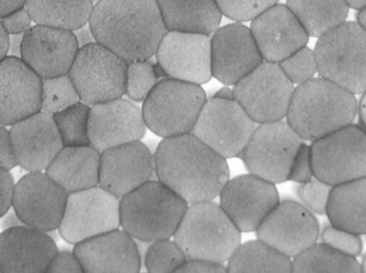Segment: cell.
Returning a JSON list of instances; mask_svg holds the SVG:
<instances>
[{"instance_id": "obj_47", "label": "cell", "mask_w": 366, "mask_h": 273, "mask_svg": "<svg viewBox=\"0 0 366 273\" xmlns=\"http://www.w3.org/2000/svg\"><path fill=\"white\" fill-rule=\"evenodd\" d=\"M178 273H226L227 267L221 263L207 259H187L178 268Z\"/></svg>"}, {"instance_id": "obj_17", "label": "cell", "mask_w": 366, "mask_h": 273, "mask_svg": "<svg viewBox=\"0 0 366 273\" xmlns=\"http://www.w3.org/2000/svg\"><path fill=\"white\" fill-rule=\"evenodd\" d=\"M156 56L161 70L169 78L198 86L212 78L208 34L167 31Z\"/></svg>"}, {"instance_id": "obj_18", "label": "cell", "mask_w": 366, "mask_h": 273, "mask_svg": "<svg viewBox=\"0 0 366 273\" xmlns=\"http://www.w3.org/2000/svg\"><path fill=\"white\" fill-rule=\"evenodd\" d=\"M264 62L251 28L241 23L217 28L211 38L212 77L234 86Z\"/></svg>"}, {"instance_id": "obj_28", "label": "cell", "mask_w": 366, "mask_h": 273, "mask_svg": "<svg viewBox=\"0 0 366 273\" xmlns=\"http://www.w3.org/2000/svg\"><path fill=\"white\" fill-rule=\"evenodd\" d=\"M167 31L212 34L223 13L217 0H157Z\"/></svg>"}, {"instance_id": "obj_4", "label": "cell", "mask_w": 366, "mask_h": 273, "mask_svg": "<svg viewBox=\"0 0 366 273\" xmlns=\"http://www.w3.org/2000/svg\"><path fill=\"white\" fill-rule=\"evenodd\" d=\"M189 204L160 180H149L120 199V225L135 239L175 235Z\"/></svg>"}, {"instance_id": "obj_19", "label": "cell", "mask_w": 366, "mask_h": 273, "mask_svg": "<svg viewBox=\"0 0 366 273\" xmlns=\"http://www.w3.org/2000/svg\"><path fill=\"white\" fill-rule=\"evenodd\" d=\"M74 32L34 25L24 34L21 59L42 79L69 74L79 53Z\"/></svg>"}, {"instance_id": "obj_36", "label": "cell", "mask_w": 366, "mask_h": 273, "mask_svg": "<svg viewBox=\"0 0 366 273\" xmlns=\"http://www.w3.org/2000/svg\"><path fill=\"white\" fill-rule=\"evenodd\" d=\"M187 259L177 242L169 238L150 242L144 263L149 272L171 273L177 272Z\"/></svg>"}, {"instance_id": "obj_33", "label": "cell", "mask_w": 366, "mask_h": 273, "mask_svg": "<svg viewBox=\"0 0 366 273\" xmlns=\"http://www.w3.org/2000/svg\"><path fill=\"white\" fill-rule=\"evenodd\" d=\"M292 272L360 273L356 257L344 254L324 242H315L292 259Z\"/></svg>"}, {"instance_id": "obj_56", "label": "cell", "mask_w": 366, "mask_h": 273, "mask_svg": "<svg viewBox=\"0 0 366 273\" xmlns=\"http://www.w3.org/2000/svg\"><path fill=\"white\" fill-rule=\"evenodd\" d=\"M357 23L363 28L366 31V6L359 10L358 15H357Z\"/></svg>"}, {"instance_id": "obj_49", "label": "cell", "mask_w": 366, "mask_h": 273, "mask_svg": "<svg viewBox=\"0 0 366 273\" xmlns=\"http://www.w3.org/2000/svg\"><path fill=\"white\" fill-rule=\"evenodd\" d=\"M73 32H74L75 38H76L77 43H79V48L97 42L89 24H86L83 27L79 28Z\"/></svg>"}, {"instance_id": "obj_59", "label": "cell", "mask_w": 366, "mask_h": 273, "mask_svg": "<svg viewBox=\"0 0 366 273\" xmlns=\"http://www.w3.org/2000/svg\"><path fill=\"white\" fill-rule=\"evenodd\" d=\"M365 240H366V234H365Z\"/></svg>"}, {"instance_id": "obj_51", "label": "cell", "mask_w": 366, "mask_h": 273, "mask_svg": "<svg viewBox=\"0 0 366 273\" xmlns=\"http://www.w3.org/2000/svg\"><path fill=\"white\" fill-rule=\"evenodd\" d=\"M23 36L24 34H11V36H9V56L21 58Z\"/></svg>"}, {"instance_id": "obj_9", "label": "cell", "mask_w": 366, "mask_h": 273, "mask_svg": "<svg viewBox=\"0 0 366 273\" xmlns=\"http://www.w3.org/2000/svg\"><path fill=\"white\" fill-rule=\"evenodd\" d=\"M314 176L335 186L366 176V132L350 124L311 145Z\"/></svg>"}, {"instance_id": "obj_29", "label": "cell", "mask_w": 366, "mask_h": 273, "mask_svg": "<svg viewBox=\"0 0 366 273\" xmlns=\"http://www.w3.org/2000/svg\"><path fill=\"white\" fill-rule=\"evenodd\" d=\"M326 215L333 227L365 235L366 176L332 186Z\"/></svg>"}, {"instance_id": "obj_21", "label": "cell", "mask_w": 366, "mask_h": 273, "mask_svg": "<svg viewBox=\"0 0 366 273\" xmlns=\"http://www.w3.org/2000/svg\"><path fill=\"white\" fill-rule=\"evenodd\" d=\"M42 109V78L23 60L0 61V125L11 126Z\"/></svg>"}, {"instance_id": "obj_30", "label": "cell", "mask_w": 366, "mask_h": 273, "mask_svg": "<svg viewBox=\"0 0 366 273\" xmlns=\"http://www.w3.org/2000/svg\"><path fill=\"white\" fill-rule=\"evenodd\" d=\"M26 9L36 25L75 31L89 23L94 0H26Z\"/></svg>"}, {"instance_id": "obj_34", "label": "cell", "mask_w": 366, "mask_h": 273, "mask_svg": "<svg viewBox=\"0 0 366 273\" xmlns=\"http://www.w3.org/2000/svg\"><path fill=\"white\" fill-rule=\"evenodd\" d=\"M89 105L81 101L53 115L64 146L89 145Z\"/></svg>"}, {"instance_id": "obj_6", "label": "cell", "mask_w": 366, "mask_h": 273, "mask_svg": "<svg viewBox=\"0 0 366 273\" xmlns=\"http://www.w3.org/2000/svg\"><path fill=\"white\" fill-rule=\"evenodd\" d=\"M322 78L362 96L366 92V31L356 21H344L318 38L315 49Z\"/></svg>"}, {"instance_id": "obj_52", "label": "cell", "mask_w": 366, "mask_h": 273, "mask_svg": "<svg viewBox=\"0 0 366 273\" xmlns=\"http://www.w3.org/2000/svg\"><path fill=\"white\" fill-rule=\"evenodd\" d=\"M9 53V34L2 27L0 21V61Z\"/></svg>"}, {"instance_id": "obj_2", "label": "cell", "mask_w": 366, "mask_h": 273, "mask_svg": "<svg viewBox=\"0 0 366 273\" xmlns=\"http://www.w3.org/2000/svg\"><path fill=\"white\" fill-rule=\"evenodd\" d=\"M88 24L97 42L128 62L149 60L167 32L157 0H100Z\"/></svg>"}, {"instance_id": "obj_35", "label": "cell", "mask_w": 366, "mask_h": 273, "mask_svg": "<svg viewBox=\"0 0 366 273\" xmlns=\"http://www.w3.org/2000/svg\"><path fill=\"white\" fill-rule=\"evenodd\" d=\"M81 102L69 74L42 79V109L54 115Z\"/></svg>"}, {"instance_id": "obj_10", "label": "cell", "mask_w": 366, "mask_h": 273, "mask_svg": "<svg viewBox=\"0 0 366 273\" xmlns=\"http://www.w3.org/2000/svg\"><path fill=\"white\" fill-rule=\"evenodd\" d=\"M234 98L256 124L286 119L295 85L279 63L264 61L234 85Z\"/></svg>"}, {"instance_id": "obj_20", "label": "cell", "mask_w": 366, "mask_h": 273, "mask_svg": "<svg viewBox=\"0 0 366 273\" xmlns=\"http://www.w3.org/2000/svg\"><path fill=\"white\" fill-rule=\"evenodd\" d=\"M143 110L124 98L90 106L88 136L90 145L102 153L145 136Z\"/></svg>"}, {"instance_id": "obj_13", "label": "cell", "mask_w": 366, "mask_h": 273, "mask_svg": "<svg viewBox=\"0 0 366 273\" xmlns=\"http://www.w3.org/2000/svg\"><path fill=\"white\" fill-rule=\"evenodd\" d=\"M256 128L234 98L214 96L204 103L192 134L227 159L243 152Z\"/></svg>"}, {"instance_id": "obj_43", "label": "cell", "mask_w": 366, "mask_h": 273, "mask_svg": "<svg viewBox=\"0 0 366 273\" xmlns=\"http://www.w3.org/2000/svg\"><path fill=\"white\" fill-rule=\"evenodd\" d=\"M2 27L9 36L24 34L32 27V19L26 6L13 11L10 14L0 19Z\"/></svg>"}, {"instance_id": "obj_44", "label": "cell", "mask_w": 366, "mask_h": 273, "mask_svg": "<svg viewBox=\"0 0 366 273\" xmlns=\"http://www.w3.org/2000/svg\"><path fill=\"white\" fill-rule=\"evenodd\" d=\"M49 273H85L74 252H58L49 265Z\"/></svg>"}, {"instance_id": "obj_50", "label": "cell", "mask_w": 366, "mask_h": 273, "mask_svg": "<svg viewBox=\"0 0 366 273\" xmlns=\"http://www.w3.org/2000/svg\"><path fill=\"white\" fill-rule=\"evenodd\" d=\"M26 0H0V19L25 6Z\"/></svg>"}, {"instance_id": "obj_14", "label": "cell", "mask_w": 366, "mask_h": 273, "mask_svg": "<svg viewBox=\"0 0 366 273\" xmlns=\"http://www.w3.org/2000/svg\"><path fill=\"white\" fill-rule=\"evenodd\" d=\"M68 197L46 172H28L15 184L12 207L26 225L49 233L59 227Z\"/></svg>"}, {"instance_id": "obj_46", "label": "cell", "mask_w": 366, "mask_h": 273, "mask_svg": "<svg viewBox=\"0 0 366 273\" xmlns=\"http://www.w3.org/2000/svg\"><path fill=\"white\" fill-rule=\"evenodd\" d=\"M15 182L10 172L0 168V218L12 208Z\"/></svg>"}, {"instance_id": "obj_60", "label": "cell", "mask_w": 366, "mask_h": 273, "mask_svg": "<svg viewBox=\"0 0 366 273\" xmlns=\"http://www.w3.org/2000/svg\"><path fill=\"white\" fill-rule=\"evenodd\" d=\"M0 272H1V270H0Z\"/></svg>"}, {"instance_id": "obj_12", "label": "cell", "mask_w": 366, "mask_h": 273, "mask_svg": "<svg viewBox=\"0 0 366 273\" xmlns=\"http://www.w3.org/2000/svg\"><path fill=\"white\" fill-rule=\"evenodd\" d=\"M120 227V199L101 186L69 193L58 231L71 244Z\"/></svg>"}, {"instance_id": "obj_22", "label": "cell", "mask_w": 366, "mask_h": 273, "mask_svg": "<svg viewBox=\"0 0 366 273\" xmlns=\"http://www.w3.org/2000/svg\"><path fill=\"white\" fill-rule=\"evenodd\" d=\"M154 172L152 150L141 140L130 142L101 153L99 186L122 199L152 180Z\"/></svg>"}, {"instance_id": "obj_27", "label": "cell", "mask_w": 366, "mask_h": 273, "mask_svg": "<svg viewBox=\"0 0 366 273\" xmlns=\"http://www.w3.org/2000/svg\"><path fill=\"white\" fill-rule=\"evenodd\" d=\"M101 153L94 146H64L45 170L68 193L99 185Z\"/></svg>"}, {"instance_id": "obj_11", "label": "cell", "mask_w": 366, "mask_h": 273, "mask_svg": "<svg viewBox=\"0 0 366 273\" xmlns=\"http://www.w3.org/2000/svg\"><path fill=\"white\" fill-rule=\"evenodd\" d=\"M305 142L287 121L259 124L242 154L249 173L273 184L287 180L292 160Z\"/></svg>"}, {"instance_id": "obj_8", "label": "cell", "mask_w": 366, "mask_h": 273, "mask_svg": "<svg viewBox=\"0 0 366 273\" xmlns=\"http://www.w3.org/2000/svg\"><path fill=\"white\" fill-rule=\"evenodd\" d=\"M129 62L100 43L79 49L69 76L81 102L92 106L126 94Z\"/></svg>"}, {"instance_id": "obj_55", "label": "cell", "mask_w": 366, "mask_h": 273, "mask_svg": "<svg viewBox=\"0 0 366 273\" xmlns=\"http://www.w3.org/2000/svg\"><path fill=\"white\" fill-rule=\"evenodd\" d=\"M346 2L350 9H355V10L359 11L366 6V0H346Z\"/></svg>"}, {"instance_id": "obj_26", "label": "cell", "mask_w": 366, "mask_h": 273, "mask_svg": "<svg viewBox=\"0 0 366 273\" xmlns=\"http://www.w3.org/2000/svg\"><path fill=\"white\" fill-rule=\"evenodd\" d=\"M85 273H137L142 257L137 239L124 230H113L74 244Z\"/></svg>"}, {"instance_id": "obj_37", "label": "cell", "mask_w": 366, "mask_h": 273, "mask_svg": "<svg viewBox=\"0 0 366 273\" xmlns=\"http://www.w3.org/2000/svg\"><path fill=\"white\" fill-rule=\"evenodd\" d=\"M154 66L147 60L129 62L126 94L134 102H144L159 83Z\"/></svg>"}, {"instance_id": "obj_48", "label": "cell", "mask_w": 366, "mask_h": 273, "mask_svg": "<svg viewBox=\"0 0 366 273\" xmlns=\"http://www.w3.org/2000/svg\"><path fill=\"white\" fill-rule=\"evenodd\" d=\"M21 225H26L21 220V217L17 215V212L13 210H9L4 216L0 218V227L2 231L4 230L13 229V227H21Z\"/></svg>"}, {"instance_id": "obj_38", "label": "cell", "mask_w": 366, "mask_h": 273, "mask_svg": "<svg viewBox=\"0 0 366 273\" xmlns=\"http://www.w3.org/2000/svg\"><path fill=\"white\" fill-rule=\"evenodd\" d=\"M279 66L284 74L296 86L315 78L316 73H318L315 53L307 46L302 47L280 62Z\"/></svg>"}, {"instance_id": "obj_15", "label": "cell", "mask_w": 366, "mask_h": 273, "mask_svg": "<svg viewBox=\"0 0 366 273\" xmlns=\"http://www.w3.org/2000/svg\"><path fill=\"white\" fill-rule=\"evenodd\" d=\"M219 197V205L241 233L256 232L280 203L275 184L252 173L229 178Z\"/></svg>"}, {"instance_id": "obj_39", "label": "cell", "mask_w": 366, "mask_h": 273, "mask_svg": "<svg viewBox=\"0 0 366 273\" xmlns=\"http://www.w3.org/2000/svg\"><path fill=\"white\" fill-rule=\"evenodd\" d=\"M332 186L314 176L309 182L299 184L296 193L301 204L313 214L326 215Z\"/></svg>"}, {"instance_id": "obj_5", "label": "cell", "mask_w": 366, "mask_h": 273, "mask_svg": "<svg viewBox=\"0 0 366 273\" xmlns=\"http://www.w3.org/2000/svg\"><path fill=\"white\" fill-rule=\"evenodd\" d=\"M173 238L187 259L224 264L241 244V232L219 204L199 202L187 206Z\"/></svg>"}, {"instance_id": "obj_7", "label": "cell", "mask_w": 366, "mask_h": 273, "mask_svg": "<svg viewBox=\"0 0 366 273\" xmlns=\"http://www.w3.org/2000/svg\"><path fill=\"white\" fill-rule=\"evenodd\" d=\"M206 101L204 90L195 83L172 78L159 81L144 101L146 126L163 139L189 134Z\"/></svg>"}, {"instance_id": "obj_3", "label": "cell", "mask_w": 366, "mask_h": 273, "mask_svg": "<svg viewBox=\"0 0 366 273\" xmlns=\"http://www.w3.org/2000/svg\"><path fill=\"white\" fill-rule=\"evenodd\" d=\"M358 109L355 94L320 76L295 88L286 120L303 140L314 141L352 124Z\"/></svg>"}, {"instance_id": "obj_1", "label": "cell", "mask_w": 366, "mask_h": 273, "mask_svg": "<svg viewBox=\"0 0 366 273\" xmlns=\"http://www.w3.org/2000/svg\"><path fill=\"white\" fill-rule=\"evenodd\" d=\"M154 160L158 180L189 205L213 201L229 180L226 158L192 133L164 138Z\"/></svg>"}, {"instance_id": "obj_16", "label": "cell", "mask_w": 366, "mask_h": 273, "mask_svg": "<svg viewBox=\"0 0 366 273\" xmlns=\"http://www.w3.org/2000/svg\"><path fill=\"white\" fill-rule=\"evenodd\" d=\"M320 232L313 212L292 200L280 201L256 230L258 239L290 259L317 242Z\"/></svg>"}, {"instance_id": "obj_42", "label": "cell", "mask_w": 366, "mask_h": 273, "mask_svg": "<svg viewBox=\"0 0 366 273\" xmlns=\"http://www.w3.org/2000/svg\"><path fill=\"white\" fill-rule=\"evenodd\" d=\"M314 177L311 145L303 142L292 160L287 180L303 184Z\"/></svg>"}, {"instance_id": "obj_32", "label": "cell", "mask_w": 366, "mask_h": 273, "mask_svg": "<svg viewBox=\"0 0 366 273\" xmlns=\"http://www.w3.org/2000/svg\"><path fill=\"white\" fill-rule=\"evenodd\" d=\"M227 272H292V259L262 240L239 244L227 261Z\"/></svg>"}, {"instance_id": "obj_23", "label": "cell", "mask_w": 366, "mask_h": 273, "mask_svg": "<svg viewBox=\"0 0 366 273\" xmlns=\"http://www.w3.org/2000/svg\"><path fill=\"white\" fill-rule=\"evenodd\" d=\"M251 31L264 61L280 63L302 47L310 36L286 4H274L252 21Z\"/></svg>"}, {"instance_id": "obj_40", "label": "cell", "mask_w": 366, "mask_h": 273, "mask_svg": "<svg viewBox=\"0 0 366 273\" xmlns=\"http://www.w3.org/2000/svg\"><path fill=\"white\" fill-rule=\"evenodd\" d=\"M223 16L232 21H253L260 13L274 6L279 0H217Z\"/></svg>"}, {"instance_id": "obj_25", "label": "cell", "mask_w": 366, "mask_h": 273, "mask_svg": "<svg viewBox=\"0 0 366 273\" xmlns=\"http://www.w3.org/2000/svg\"><path fill=\"white\" fill-rule=\"evenodd\" d=\"M58 251L47 232L21 225L0 234V270L2 273L47 272Z\"/></svg>"}, {"instance_id": "obj_54", "label": "cell", "mask_w": 366, "mask_h": 273, "mask_svg": "<svg viewBox=\"0 0 366 273\" xmlns=\"http://www.w3.org/2000/svg\"><path fill=\"white\" fill-rule=\"evenodd\" d=\"M215 98H226V100H232L234 98V90L230 89L228 87L222 88L219 92H217Z\"/></svg>"}, {"instance_id": "obj_57", "label": "cell", "mask_w": 366, "mask_h": 273, "mask_svg": "<svg viewBox=\"0 0 366 273\" xmlns=\"http://www.w3.org/2000/svg\"><path fill=\"white\" fill-rule=\"evenodd\" d=\"M361 272L366 273V254L363 259L362 264H361Z\"/></svg>"}, {"instance_id": "obj_24", "label": "cell", "mask_w": 366, "mask_h": 273, "mask_svg": "<svg viewBox=\"0 0 366 273\" xmlns=\"http://www.w3.org/2000/svg\"><path fill=\"white\" fill-rule=\"evenodd\" d=\"M10 128L17 165L25 171H45L64 146L53 115L45 111H39Z\"/></svg>"}, {"instance_id": "obj_53", "label": "cell", "mask_w": 366, "mask_h": 273, "mask_svg": "<svg viewBox=\"0 0 366 273\" xmlns=\"http://www.w3.org/2000/svg\"><path fill=\"white\" fill-rule=\"evenodd\" d=\"M358 113L360 125L365 128L366 132V92L362 94L360 102H359Z\"/></svg>"}, {"instance_id": "obj_45", "label": "cell", "mask_w": 366, "mask_h": 273, "mask_svg": "<svg viewBox=\"0 0 366 273\" xmlns=\"http://www.w3.org/2000/svg\"><path fill=\"white\" fill-rule=\"evenodd\" d=\"M16 165V157H15L10 130H8L6 126L0 125V168L10 171Z\"/></svg>"}, {"instance_id": "obj_31", "label": "cell", "mask_w": 366, "mask_h": 273, "mask_svg": "<svg viewBox=\"0 0 366 273\" xmlns=\"http://www.w3.org/2000/svg\"><path fill=\"white\" fill-rule=\"evenodd\" d=\"M286 6L313 38H320L346 21L350 9L346 0H287Z\"/></svg>"}, {"instance_id": "obj_41", "label": "cell", "mask_w": 366, "mask_h": 273, "mask_svg": "<svg viewBox=\"0 0 366 273\" xmlns=\"http://www.w3.org/2000/svg\"><path fill=\"white\" fill-rule=\"evenodd\" d=\"M322 240L331 248L350 257H357L362 252L363 244L360 235L331 225L322 231Z\"/></svg>"}, {"instance_id": "obj_58", "label": "cell", "mask_w": 366, "mask_h": 273, "mask_svg": "<svg viewBox=\"0 0 366 273\" xmlns=\"http://www.w3.org/2000/svg\"><path fill=\"white\" fill-rule=\"evenodd\" d=\"M98 1H100V0H94V4H97Z\"/></svg>"}]
</instances>
